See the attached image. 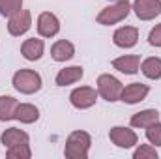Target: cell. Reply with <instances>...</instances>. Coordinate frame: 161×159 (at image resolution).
<instances>
[{"mask_svg":"<svg viewBox=\"0 0 161 159\" xmlns=\"http://www.w3.org/2000/svg\"><path fill=\"white\" fill-rule=\"evenodd\" d=\"M92 146V137L86 131H73L69 133V137L66 139V146H64V156L68 159H86L88 152Z\"/></svg>","mask_w":161,"mask_h":159,"instance_id":"cell-1","label":"cell"},{"mask_svg":"<svg viewBox=\"0 0 161 159\" xmlns=\"http://www.w3.org/2000/svg\"><path fill=\"white\" fill-rule=\"evenodd\" d=\"M11 84L17 92L25 94V96H32L36 92H40L41 86H43V80L41 75L34 69H17L11 77Z\"/></svg>","mask_w":161,"mask_h":159,"instance_id":"cell-2","label":"cell"},{"mask_svg":"<svg viewBox=\"0 0 161 159\" xmlns=\"http://www.w3.org/2000/svg\"><path fill=\"white\" fill-rule=\"evenodd\" d=\"M129 13H131V2L129 0H116L114 4L103 8L97 13L96 21L103 26H111V25H116V23L124 21Z\"/></svg>","mask_w":161,"mask_h":159,"instance_id":"cell-3","label":"cell"},{"mask_svg":"<svg viewBox=\"0 0 161 159\" xmlns=\"http://www.w3.org/2000/svg\"><path fill=\"white\" fill-rule=\"evenodd\" d=\"M97 96H101L105 101L109 103H114V101H120L122 97V90H124V84L116 79L114 75L111 73H103L97 77Z\"/></svg>","mask_w":161,"mask_h":159,"instance_id":"cell-4","label":"cell"},{"mask_svg":"<svg viewBox=\"0 0 161 159\" xmlns=\"http://www.w3.org/2000/svg\"><path fill=\"white\" fill-rule=\"evenodd\" d=\"M96 101H97V90L92 86H79L69 94V103L79 111H86L94 107Z\"/></svg>","mask_w":161,"mask_h":159,"instance_id":"cell-5","label":"cell"},{"mask_svg":"<svg viewBox=\"0 0 161 159\" xmlns=\"http://www.w3.org/2000/svg\"><path fill=\"white\" fill-rule=\"evenodd\" d=\"M32 26V13L28 9H19L11 17H8V32L15 38L25 36Z\"/></svg>","mask_w":161,"mask_h":159,"instance_id":"cell-6","label":"cell"},{"mask_svg":"<svg viewBox=\"0 0 161 159\" xmlns=\"http://www.w3.org/2000/svg\"><path fill=\"white\" fill-rule=\"evenodd\" d=\"M109 139H111V142H113L114 146L124 148V150L133 148V146L139 142L137 133H135L133 129H129V127H124V125H114V127H111Z\"/></svg>","mask_w":161,"mask_h":159,"instance_id":"cell-7","label":"cell"},{"mask_svg":"<svg viewBox=\"0 0 161 159\" xmlns=\"http://www.w3.org/2000/svg\"><path fill=\"white\" fill-rule=\"evenodd\" d=\"M131 9L141 21H152L161 13V0H133Z\"/></svg>","mask_w":161,"mask_h":159,"instance_id":"cell-8","label":"cell"},{"mask_svg":"<svg viewBox=\"0 0 161 159\" xmlns=\"http://www.w3.org/2000/svg\"><path fill=\"white\" fill-rule=\"evenodd\" d=\"M36 28H38L40 38H54L60 32V21H58V17L54 13L43 11V13H40V17H38Z\"/></svg>","mask_w":161,"mask_h":159,"instance_id":"cell-9","label":"cell"},{"mask_svg":"<svg viewBox=\"0 0 161 159\" xmlns=\"http://www.w3.org/2000/svg\"><path fill=\"white\" fill-rule=\"evenodd\" d=\"M148 94H150V86H148V84H142V82H131V84L124 86L120 101L127 103V105H135V103L144 101Z\"/></svg>","mask_w":161,"mask_h":159,"instance_id":"cell-10","label":"cell"},{"mask_svg":"<svg viewBox=\"0 0 161 159\" xmlns=\"http://www.w3.org/2000/svg\"><path fill=\"white\" fill-rule=\"evenodd\" d=\"M139 41V28L137 26H120L113 34V43L120 49H131Z\"/></svg>","mask_w":161,"mask_h":159,"instance_id":"cell-11","label":"cell"},{"mask_svg":"<svg viewBox=\"0 0 161 159\" xmlns=\"http://www.w3.org/2000/svg\"><path fill=\"white\" fill-rule=\"evenodd\" d=\"M43 52H45V43L40 38H28V40H25L21 43V54L28 62L40 60L43 56Z\"/></svg>","mask_w":161,"mask_h":159,"instance_id":"cell-12","label":"cell"},{"mask_svg":"<svg viewBox=\"0 0 161 159\" xmlns=\"http://www.w3.org/2000/svg\"><path fill=\"white\" fill-rule=\"evenodd\" d=\"M113 68L125 75H135L141 69V56L139 54H124L113 60Z\"/></svg>","mask_w":161,"mask_h":159,"instance_id":"cell-13","label":"cell"},{"mask_svg":"<svg viewBox=\"0 0 161 159\" xmlns=\"http://www.w3.org/2000/svg\"><path fill=\"white\" fill-rule=\"evenodd\" d=\"M51 56L54 62H68L75 56V45L68 40H58L51 47Z\"/></svg>","mask_w":161,"mask_h":159,"instance_id":"cell-14","label":"cell"},{"mask_svg":"<svg viewBox=\"0 0 161 159\" xmlns=\"http://www.w3.org/2000/svg\"><path fill=\"white\" fill-rule=\"evenodd\" d=\"M84 75V69L80 66H69V68H64L56 73V86H69V84H75L79 82Z\"/></svg>","mask_w":161,"mask_h":159,"instance_id":"cell-15","label":"cell"},{"mask_svg":"<svg viewBox=\"0 0 161 159\" xmlns=\"http://www.w3.org/2000/svg\"><path fill=\"white\" fill-rule=\"evenodd\" d=\"M0 142L4 148L15 146V144H23V142H30V137L26 131L19 129V127H8L2 135H0Z\"/></svg>","mask_w":161,"mask_h":159,"instance_id":"cell-16","label":"cell"},{"mask_svg":"<svg viewBox=\"0 0 161 159\" xmlns=\"http://www.w3.org/2000/svg\"><path fill=\"white\" fill-rule=\"evenodd\" d=\"M156 122H159V112L156 109H144L141 112H135L129 120L131 127H137V129H146L148 125H152Z\"/></svg>","mask_w":161,"mask_h":159,"instance_id":"cell-17","label":"cell"},{"mask_svg":"<svg viewBox=\"0 0 161 159\" xmlns=\"http://www.w3.org/2000/svg\"><path fill=\"white\" fill-rule=\"evenodd\" d=\"M15 120L21 123H34L40 120V109L32 103H19L15 111Z\"/></svg>","mask_w":161,"mask_h":159,"instance_id":"cell-18","label":"cell"},{"mask_svg":"<svg viewBox=\"0 0 161 159\" xmlns=\"http://www.w3.org/2000/svg\"><path fill=\"white\" fill-rule=\"evenodd\" d=\"M141 71L146 79L158 80L161 79V58L159 56H150L141 62Z\"/></svg>","mask_w":161,"mask_h":159,"instance_id":"cell-19","label":"cell"},{"mask_svg":"<svg viewBox=\"0 0 161 159\" xmlns=\"http://www.w3.org/2000/svg\"><path fill=\"white\" fill-rule=\"evenodd\" d=\"M19 101L11 96H0V122H9L15 120V111H17Z\"/></svg>","mask_w":161,"mask_h":159,"instance_id":"cell-20","label":"cell"},{"mask_svg":"<svg viewBox=\"0 0 161 159\" xmlns=\"http://www.w3.org/2000/svg\"><path fill=\"white\" fill-rule=\"evenodd\" d=\"M6 156L9 159H30L32 157V150H30L28 142H23V144L9 146V148L6 150Z\"/></svg>","mask_w":161,"mask_h":159,"instance_id":"cell-21","label":"cell"},{"mask_svg":"<svg viewBox=\"0 0 161 159\" xmlns=\"http://www.w3.org/2000/svg\"><path fill=\"white\" fill-rule=\"evenodd\" d=\"M23 9V0H0V15L2 17H11Z\"/></svg>","mask_w":161,"mask_h":159,"instance_id":"cell-22","label":"cell"},{"mask_svg":"<svg viewBox=\"0 0 161 159\" xmlns=\"http://www.w3.org/2000/svg\"><path fill=\"white\" fill-rule=\"evenodd\" d=\"M158 157L159 156H158L154 144H141L133 152V159H158Z\"/></svg>","mask_w":161,"mask_h":159,"instance_id":"cell-23","label":"cell"},{"mask_svg":"<svg viewBox=\"0 0 161 159\" xmlns=\"http://www.w3.org/2000/svg\"><path fill=\"white\" fill-rule=\"evenodd\" d=\"M146 139L150 144L161 146V122H156V123L146 127Z\"/></svg>","mask_w":161,"mask_h":159,"instance_id":"cell-24","label":"cell"},{"mask_svg":"<svg viewBox=\"0 0 161 159\" xmlns=\"http://www.w3.org/2000/svg\"><path fill=\"white\" fill-rule=\"evenodd\" d=\"M148 43H150L152 47H161V23L156 25V26L150 30V34H148Z\"/></svg>","mask_w":161,"mask_h":159,"instance_id":"cell-25","label":"cell"}]
</instances>
